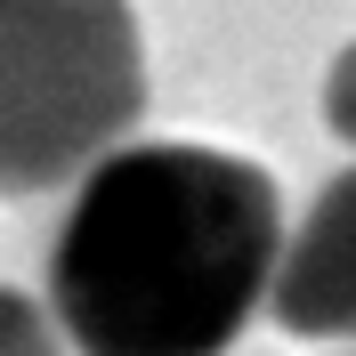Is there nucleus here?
Returning <instances> with one entry per match:
<instances>
[{
	"mask_svg": "<svg viewBox=\"0 0 356 356\" xmlns=\"http://www.w3.org/2000/svg\"><path fill=\"white\" fill-rule=\"evenodd\" d=\"M324 130H332L340 146L356 154V41L340 49V57H332V73H324Z\"/></svg>",
	"mask_w": 356,
	"mask_h": 356,
	"instance_id": "nucleus-5",
	"label": "nucleus"
},
{
	"mask_svg": "<svg viewBox=\"0 0 356 356\" xmlns=\"http://www.w3.org/2000/svg\"><path fill=\"white\" fill-rule=\"evenodd\" d=\"M340 356H356V348H340Z\"/></svg>",
	"mask_w": 356,
	"mask_h": 356,
	"instance_id": "nucleus-6",
	"label": "nucleus"
},
{
	"mask_svg": "<svg viewBox=\"0 0 356 356\" xmlns=\"http://www.w3.org/2000/svg\"><path fill=\"white\" fill-rule=\"evenodd\" d=\"M284 195L251 154L122 138L65 186L49 316L73 356H227L267 308Z\"/></svg>",
	"mask_w": 356,
	"mask_h": 356,
	"instance_id": "nucleus-1",
	"label": "nucleus"
},
{
	"mask_svg": "<svg viewBox=\"0 0 356 356\" xmlns=\"http://www.w3.org/2000/svg\"><path fill=\"white\" fill-rule=\"evenodd\" d=\"M146 122L130 0H0V202L57 195Z\"/></svg>",
	"mask_w": 356,
	"mask_h": 356,
	"instance_id": "nucleus-2",
	"label": "nucleus"
},
{
	"mask_svg": "<svg viewBox=\"0 0 356 356\" xmlns=\"http://www.w3.org/2000/svg\"><path fill=\"white\" fill-rule=\"evenodd\" d=\"M267 316L291 340L356 348V170H340L308 202V219L284 235L267 275Z\"/></svg>",
	"mask_w": 356,
	"mask_h": 356,
	"instance_id": "nucleus-3",
	"label": "nucleus"
},
{
	"mask_svg": "<svg viewBox=\"0 0 356 356\" xmlns=\"http://www.w3.org/2000/svg\"><path fill=\"white\" fill-rule=\"evenodd\" d=\"M0 356H73L65 332H57V316H49V300L0 284Z\"/></svg>",
	"mask_w": 356,
	"mask_h": 356,
	"instance_id": "nucleus-4",
	"label": "nucleus"
}]
</instances>
